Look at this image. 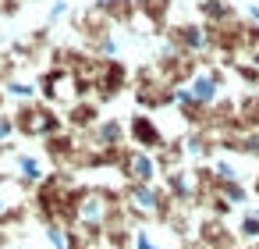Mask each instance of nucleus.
<instances>
[{"instance_id": "f257e3e1", "label": "nucleus", "mask_w": 259, "mask_h": 249, "mask_svg": "<svg viewBox=\"0 0 259 249\" xmlns=\"http://www.w3.org/2000/svg\"><path fill=\"white\" fill-rule=\"evenodd\" d=\"M128 128H132L128 135H132V139H135V143H139L146 153H149V150H156V146H163V135H160V128L153 125V118H146V114H135Z\"/></svg>"}, {"instance_id": "f03ea898", "label": "nucleus", "mask_w": 259, "mask_h": 249, "mask_svg": "<svg viewBox=\"0 0 259 249\" xmlns=\"http://www.w3.org/2000/svg\"><path fill=\"white\" fill-rule=\"evenodd\" d=\"M15 125H18L22 132H29V135H50V128H54V114L43 111V107H25V111L18 114Z\"/></svg>"}, {"instance_id": "7ed1b4c3", "label": "nucleus", "mask_w": 259, "mask_h": 249, "mask_svg": "<svg viewBox=\"0 0 259 249\" xmlns=\"http://www.w3.org/2000/svg\"><path fill=\"white\" fill-rule=\"evenodd\" d=\"M188 89H192L195 103H213V100L220 96V75H217V72H199Z\"/></svg>"}, {"instance_id": "20e7f679", "label": "nucleus", "mask_w": 259, "mask_h": 249, "mask_svg": "<svg viewBox=\"0 0 259 249\" xmlns=\"http://www.w3.org/2000/svg\"><path fill=\"white\" fill-rule=\"evenodd\" d=\"M124 171H128L132 182H153V178H156V160H153L146 150H139V153H132V157L124 160Z\"/></svg>"}, {"instance_id": "39448f33", "label": "nucleus", "mask_w": 259, "mask_h": 249, "mask_svg": "<svg viewBox=\"0 0 259 249\" xmlns=\"http://www.w3.org/2000/svg\"><path fill=\"white\" fill-rule=\"evenodd\" d=\"M160 199H163V192H160L153 182H132V203H135L139 210H156Z\"/></svg>"}, {"instance_id": "423d86ee", "label": "nucleus", "mask_w": 259, "mask_h": 249, "mask_svg": "<svg viewBox=\"0 0 259 249\" xmlns=\"http://www.w3.org/2000/svg\"><path fill=\"white\" fill-rule=\"evenodd\" d=\"M15 167H18V174H22L25 182H43V164H39V157H32V153H22Z\"/></svg>"}, {"instance_id": "0eeeda50", "label": "nucleus", "mask_w": 259, "mask_h": 249, "mask_svg": "<svg viewBox=\"0 0 259 249\" xmlns=\"http://www.w3.org/2000/svg\"><path fill=\"white\" fill-rule=\"evenodd\" d=\"M220 192H224L227 206H231V203H245V199H248V192H245L238 182H224V185H220Z\"/></svg>"}, {"instance_id": "6e6552de", "label": "nucleus", "mask_w": 259, "mask_h": 249, "mask_svg": "<svg viewBox=\"0 0 259 249\" xmlns=\"http://www.w3.org/2000/svg\"><path fill=\"white\" fill-rule=\"evenodd\" d=\"M8 96L32 100V96H36V86H32V82H8Z\"/></svg>"}, {"instance_id": "1a4fd4ad", "label": "nucleus", "mask_w": 259, "mask_h": 249, "mask_svg": "<svg viewBox=\"0 0 259 249\" xmlns=\"http://www.w3.org/2000/svg\"><path fill=\"white\" fill-rule=\"evenodd\" d=\"M100 143H121V125L117 121H103L100 125Z\"/></svg>"}, {"instance_id": "9d476101", "label": "nucleus", "mask_w": 259, "mask_h": 249, "mask_svg": "<svg viewBox=\"0 0 259 249\" xmlns=\"http://www.w3.org/2000/svg\"><path fill=\"white\" fill-rule=\"evenodd\" d=\"M241 235H245V238H259V210L241 217Z\"/></svg>"}, {"instance_id": "9b49d317", "label": "nucleus", "mask_w": 259, "mask_h": 249, "mask_svg": "<svg viewBox=\"0 0 259 249\" xmlns=\"http://www.w3.org/2000/svg\"><path fill=\"white\" fill-rule=\"evenodd\" d=\"M132 245H135V249H167V245H160V242H156V238H153L149 231H135Z\"/></svg>"}, {"instance_id": "f8f14e48", "label": "nucleus", "mask_w": 259, "mask_h": 249, "mask_svg": "<svg viewBox=\"0 0 259 249\" xmlns=\"http://www.w3.org/2000/svg\"><path fill=\"white\" fill-rule=\"evenodd\" d=\"M47 238L54 242V249H71V245H68V235H64L57 224H50V228H47Z\"/></svg>"}, {"instance_id": "ddd939ff", "label": "nucleus", "mask_w": 259, "mask_h": 249, "mask_svg": "<svg viewBox=\"0 0 259 249\" xmlns=\"http://www.w3.org/2000/svg\"><path fill=\"white\" fill-rule=\"evenodd\" d=\"M18 132V125H15V118H0V143H8L11 135Z\"/></svg>"}, {"instance_id": "4468645a", "label": "nucleus", "mask_w": 259, "mask_h": 249, "mask_svg": "<svg viewBox=\"0 0 259 249\" xmlns=\"http://www.w3.org/2000/svg\"><path fill=\"white\" fill-rule=\"evenodd\" d=\"M248 15H252V22H259V8H252V11H248Z\"/></svg>"}, {"instance_id": "2eb2a0df", "label": "nucleus", "mask_w": 259, "mask_h": 249, "mask_svg": "<svg viewBox=\"0 0 259 249\" xmlns=\"http://www.w3.org/2000/svg\"><path fill=\"white\" fill-rule=\"evenodd\" d=\"M252 61H255V68H259V54H252Z\"/></svg>"}, {"instance_id": "dca6fc26", "label": "nucleus", "mask_w": 259, "mask_h": 249, "mask_svg": "<svg viewBox=\"0 0 259 249\" xmlns=\"http://www.w3.org/2000/svg\"><path fill=\"white\" fill-rule=\"evenodd\" d=\"M0 214H4V196H0Z\"/></svg>"}]
</instances>
